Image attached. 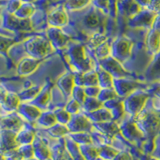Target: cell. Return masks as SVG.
Instances as JSON below:
<instances>
[{
	"label": "cell",
	"instance_id": "cell-17",
	"mask_svg": "<svg viewBox=\"0 0 160 160\" xmlns=\"http://www.w3.org/2000/svg\"><path fill=\"white\" fill-rule=\"evenodd\" d=\"M34 148V157L38 160H48L51 158V149L38 136H35V139L32 142Z\"/></svg>",
	"mask_w": 160,
	"mask_h": 160
},
{
	"label": "cell",
	"instance_id": "cell-19",
	"mask_svg": "<svg viewBox=\"0 0 160 160\" xmlns=\"http://www.w3.org/2000/svg\"><path fill=\"white\" fill-rule=\"evenodd\" d=\"M103 104L104 108L111 111L114 121L121 118L124 115L125 109H124L123 99H122L120 97H117L114 99L108 101Z\"/></svg>",
	"mask_w": 160,
	"mask_h": 160
},
{
	"label": "cell",
	"instance_id": "cell-16",
	"mask_svg": "<svg viewBox=\"0 0 160 160\" xmlns=\"http://www.w3.org/2000/svg\"><path fill=\"white\" fill-rule=\"evenodd\" d=\"M17 112L19 114L20 116H22L29 122L37 121L42 114L41 110L37 108L36 106L28 102H21Z\"/></svg>",
	"mask_w": 160,
	"mask_h": 160
},
{
	"label": "cell",
	"instance_id": "cell-21",
	"mask_svg": "<svg viewBox=\"0 0 160 160\" xmlns=\"http://www.w3.org/2000/svg\"><path fill=\"white\" fill-rule=\"evenodd\" d=\"M147 48L152 55H157L160 50V32L155 29H152L148 33L147 37Z\"/></svg>",
	"mask_w": 160,
	"mask_h": 160
},
{
	"label": "cell",
	"instance_id": "cell-23",
	"mask_svg": "<svg viewBox=\"0 0 160 160\" xmlns=\"http://www.w3.org/2000/svg\"><path fill=\"white\" fill-rule=\"evenodd\" d=\"M86 115L91 120V122L93 123L108 122V121H112L113 120V117L111 111L105 108L97 110V111H94V112L88 113Z\"/></svg>",
	"mask_w": 160,
	"mask_h": 160
},
{
	"label": "cell",
	"instance_id": "cell-32",
	"mask_svg": "<svg viewBox=\"0 0 160 160\" xmlns=\"http://www.w3.org/2000/svg\"><path fill=\"white\" fill-rule=\"evenodd\" d=\"M82 107V109L86 112V114H88V113L94 112V111H97V110L104 108V104L98 98L87 97Z\"/></svg>",
	"mask_w": 160,
	"mask_h": 160
},
{
	"label": "cell",
	"instance_id": "cell-11",
	"mask_svg": "<svg viewBox=\"0 0 160 160\" xmlns=\"http://www.w3.org/2000/svg\"><path fill=\"white\" fill-rule=\"evenodd\" d=\"M47 36L51 46L57 49L65 48L71 41V38L68 35L64 34L58 28H50L47 32Z\"/></svg>",
	"mask_w": 160,
	"mask_h": 160
},
{
	"label": "cell",
	"instance_id": "cell-46",
	"mask_svg": "<svg viewBox=\"0 0 160 160\" xmlns=\"http://www.w3.org/2000/svg\"><path fill=\"white\" fill-rule=\"evenodd\" d=\"M33 12V7L30 4H24L21 5L19 9L15 12V15L20 18H28Z\"/></svg>",
	"mask_w": 160,
	"mask_h": 160
},
{
	"label": "cell",
	"instance_id": "cell-44",
	"mask_svg": "<svg viewBox=\"0 0 160 160\" xmlns=\"http://www.w3.org/2000/svg\"><path fill=\"white\" fill-rule=\"evenodd\" d=\"M71 95H72L73 98L76 100L77 102L81 106H82L84 101L87 98V95H86L85 91H84V88L79 87V86H75V88H74V89L72 91Z\"/></svg>",
	"mask_w": 160,
	"mask_h": 160
},
{
	"label": "cell",
	"instance_id": "cell-52",
	"mask_svg": "<svg viewBox=\"0 0 160 160\" xmlns=\"http://www.w3.org/2000/svg\"><path fill=\"white\" fill-rule=\"evenodd\" d=\"M113 160H133V157L131 155V153L128 151H118L117 155Z\"/></svg>",
	"mask_w": 160,
	"mask_h": 160
},
{
	"label": "cell",
	"instance_id": "cell-58",
	"mask_svg": "<svg viewBox=\"0 0 160 160\" xmlns=\"http://www.w3.org/2000/svg\"><path fill=\"white\" fill-rule=\"evenodd\" d=\"M1 89H2V88H1V87H0V90H1Z\"/></svg>",
	"mask_w": 160,
	"mask_h": 160
},
{
	"label": "cell",
	"instance_id": "cell-10",
	"mask_svg": "<svg viewBox=\"0 0 160 160\" xmlns=\"http://www.w3.org/2000/svg\"><path fill=\"white\" fill-rule=\"evenodd\" d=\"M23 127V121L18 112L8 113L0 118V130H10L18 133Z\"/></svg>",
	"mask_w": 160,
	"mask_h": 160
},
{
	"label": "cell",
	"instance_id": "cell-55",
	"mask_svg": "<svg viewBox=\"0 0 160 160\" xmlns=\"http://www.w3.org/2000/svg\"><path fill=\"white\" fill-rule=\"evenodd\" d=\"M0 160H5V157L2 153L0 152Z\"/></svg>",
	"mask_w": 160,
	"mask_h": 160
},
{
	"label": "cell",
	"instance_id": "cell-12",
	"mask_svg": "<svg viewBox=\"0 0 160 160\" xmlns=\"http://www.w3.org/2000/svg\"><path fill=\"white\" fill-rule=\"evenodd\" d=\"M17 132L10 130H0V152L4 154L19 147L16 141Z\"/></svg>",
	"mask_w": 160,
	"mask_h": 160
},
{
	"label": "cell",
	"instance_id": "cell-50",
	"mask_svg": "<svg viewBox=\"0 0 160 160\" xmlns=\"http://www.w3.org/2000/svg\"><path fill=\"white\" fill-rule=\"evenodd\" d=\"M86 95L87 97H91V98H98L99 95L101 88L99 86H92V87H87L84 88Z\"/></svg>",
	"mask_w": 160,
	"mask_h": 160
},
{
	"label": "cell",
	"instance_id": "cell-49",
	"mask_svg": "<svg viewBox=\"0 0 160 160\" xmlns=\"http://www.w3.org/2000/svg\"><path fill=\"white\" fill-rule=\"evenodd\" d=\"M5 160H24L23 157L18 150V148L8 151L3 154Z\"/></svg>",
	"mask_w": 160,
	"mask_h": 160
},
{
	"label": "cell",
	"instance_id": "cell-26",
	"mask_svg": "<svg viewBox=\"0 0 160 160\" xmlns=\"http://www.w3.org/2000/svg\"><path fill=\"white\" fill-rule=\"evenodd\" d=\"M35 131L31 128H26L20 130L16 135V141L18 145L31 144L35 138Z\"/></svg>",
	"mask_w": 160,
	"mask_h": 160
},
{
	"label": "cell",
	"instance_id": "cell-6",
	"mask_svg": "<svg viewBox=\"0 0 160 160\" xmlns=\"http://www.w3.org/2000/svg\"><path fill=\"white\" fill-rule=\"evenodd\" d=\"M142 84L138 81L128 78H114V88L120 98H126L133 92L142 88Z\"/></svg>",
	"mask_w": 160,
	"mask_h": 160
},
{
	"label": "cell",
	"instance_id": "cell-40",
	"mask_svg": "<svg viewBox=\"0 0 160 160\" xmlns=\"http://www.w3.org/2000/svg\"><path fill=\"white\" fill-rule=\"evenodd\" d=\"M95 50V55L98 60L104 59V58H108V57L111 56V46L108 43V41H106L98 47Z\"/></svg>",
	"mask_w": 160,
	"mask_h": 160
},
{
	"label": "cell",
	"instance_id": "cell-13",
	"mask_svg": "<svg viewBox=\"0 0 160 160\" xmlns=\"http://www.w3.org/2000/svg\"><path fill=\"white\" fill-rule=\"evenodd\" d=\"M42 59L27 57L20 60L17 65V73L20 76H27L36 71Z\"/></svg>",
	"mask_w": 160,
	"mask_h": 160
},
{
	"label": "cell",
	"instance_id": "cell-2",
	"mask_svg": "<svg viewBox=\"0 0 160 160\" xmlns=\"http://www.w3.org/2000/svg\"><path fill=\"white\" fill-rule=\"evenodd\" d=\"M69 62L77 72L85 73L91 70V64L89 58L86 55L83 46L80 43H73L68 50Z\"/></svg>",
	"mask_w": 160,
	"mask_h": 160
},
{
	"label": "cell",
	"instance_id": "cell-53",
	"mask_svg": "<svg viewBox=\"0 0 160 160\" xmlns=\"http://www.w3.org/2000/svg\"><path fill=\"white\" fill-rule=\"evenodd\" d=\"M152 156L153 158H156V159L158 160H160V146H158V147H157L155 149L153 150Z\"/></svg>",
	"mask_w": 160,
	"mask_h": 160
},
{
	"label": "cell",
	"instance_id": "cell-42",
	"mask_svg": "<svg viewBox=\"0 0 160 160\" xmlns=\"http://www.w3.org/2000/svg\"><path fill=\"white\" fill-rule=\"evenodd\" d=\"M16 42L14 38H8L7 36L0 35V54H6L8 52V50L13 47Z\"/></svg>",
	"mask_w": 160,
	"mask_h": 160
},
{
	"label": "cell",
	"instance_id": "cell-34",
	"mask_svg": "<svg viewBox=\"0 0 160 160\" xmlns=\"http://www.w3.org/2000/svg\"><path fill=\"white\" fill-rule=\"evenodd\" d=\"M37 122L43 128H49L57 123V119L53 111H44L42 112Z\"/></svg>",
	"mask_w": 160,
	"mask_h": 160
},
{
	"label": "cell",
	"instance_id": "cell-24",
	"mask_svg": "<svg viewBox=\"0 0 160 160\" xmlns=\"http://www.w3.org/2000/svg\"><path fill=\"white\" fill-rule=\"evenodd\" d=\"M51 158L53 160H73L72 157L66 148L65 142L58 143L51 149Z\"/></svg>",
	"mask_w": 160,
	"mask_h": 160
},
{
	"label": "cell",
	"instance_id": "cell-8",
	"mask_svg": "<svg viewBox=\"0 0 160 160\" xmlns=\"http://www.w3.org/2000/svg\"><path fill=\"white\" fill-rule=\"evenodd\" d=\"M70 133L90 132L93 128V122L91 120L83 114H75L71 115L70 122L67 125Z\"/></svg>",
	"mask_w": 160,
	"mask_h": 160
},
{
	"label": "cell",
	"instance_id": "cell-3",
	"mask_svg": "<svg viewBox=\"0 0 160 160\" xmlns=\"http://www.w3.org/2000/svg\"><path fill=\"white\" fill-rule=\"evenodd\" d=\"M51 44L48 38L34 36L24 42V48L29 57L37 59H43L51 50Z\"/></svg>",
	"mask_w": 160,
	"mask_h": 160
},
{
	"label": "cell",
	"instance_id": "cell-35",
	"mask_svg": "<svg viewBox=\"0 0 160 160\" xmlns=\"http://www.w3.org/2000/svg\"><path fill=\"white\" fill-rule=\"evenodd\" d=\"M47 132L53 138H62L67 135H69L70 131L67 125L57 122L51 128H47Z\"/></svg>",
	"mask_w": 160,
	"mask_h": 160
},
{
	"label": "cell",
	"instance_id": "cell-15",
	"mask_svg": "<svg viewBox=\"0 0 160 160\" xmlns=\"http://www.w3.org/2000/svg\"><path fill=\"white\" fill-rule=\"evenodd\" d=\"M51 88H52V83L48 81L42 87V90L40 91L39 94L37 95L36 98L33 99L31 102H30V103L36 106L40 110L46 109L51 101Z\"/></svg>",
	"mask_w": 160,
	"mask_h": 160
},
{
	"label": "cell",
	"instance_id": "cell-54",
	"mask_svg": "<svg viewBox=\"0 0 160 160\" xmlns=\"http://www.w3.org/2000/svg\"><path fill=\"white\" fill-rule=\"evenodd\" d=\"M155 95H156L157 96H158V98H160V88H158V89H157L156 91H155Z\"/></svg>",
	"mask_w": 160,
	"mask_h": 160
},
{
	"label": "cell",
	"instance_id": "cell-30",
	"mask_svg": "<svg viewBox=\"0 0 160 160\" xmlns=\"http://www.w3.org/2000/svg\"><path fill=\"white\" fill-rule=\"evenodd\" d=\"M98 157L103 160H113L117 155L118 151L108 144H101L98 147Z\"/></svg>",
	"mask_w": 160,
	"mask_h": 160
},
{
	"label": "cell",
	"instance_id": "cell-20",
	"mask_svg": "<svg viewBox=\"0 0 160 160\" xmlns=\"http://www.w3.org/2000/svg\"><path fill=\"white\" fill-rule=\"evenodd\" d=\"M93 126L102 132V135H106L109 138H113L114 136L120 132L119 126L117 125L114 121H108L103 122H96L93 123Z\"/></svg>",
	"mask_w": 160,
	"mask_h": 160
},
{
	"label": "cell",
	"instance_id": "cell-43",
	"mask_svg": "<svg viewBox=\"0 0 160 160\" xmlns=\"http://www.w3.org/2000/svg\"><path fill=\"white\" fill-rule=\"evenodd\" d=\"M54 113H55V117H56L57 122H58V123L68 125L71 118V115L66 111L65 108L56 110L55 111H54Z\"/></svg>",
	"mask_w": 160,
	"mask_h": 160
},
{
	"label": "cell",
	"instance_id": "cell-37",
	"mask_svg": "<svg viewBox=\"0 0 160 160\" xmlns=\"http://www.w3.org/2000/svg\"><path fill=\"white\" fill-rule=\"evenodd\" d=\"M92 86H98V74L96 71L91 70L85 73H82V87H92Z\"/></svg>",
	"mask_w": 160,
	"mask_h": 160
},
{
	"label": "cell",
	"instance_id": "cell-41",
	"mask_svg": "<svg viewBox=\"0 0 160 160\" xmlns=\"http://www.w3.org/2000/svg\"><path fill=\"white\" fill-rule=\"evenodd\" d=\"M118 95H117L116 91H115V88H103V89H101L100 91L99 95H98V98L102 102H104L110 101L111 99H114V98H117Z\"/></svg>",
	"mask_w": 160,
	"mask_h": 160
},
{
	"label": "cell",
	"instance_id": "cell-31",
	"mask_svg": "<svg viewBox=\"0 0 160 160\" xmlns=\"http://www.w3.org/2000/svg\"><path fill=\"white\" fill-rule=\"evenodd\" d=\"M79 150L82 153V156L85 160H98V148L93 144H87V145H78Z\"/></svg>",
	"mask_w": 160,
	"mask_h": 160
},
{
	"label": "cell",
	"instance_id": "cell-29",
	"mask_svg": "<svg viewBox=\"0 0 160 160\" xmlns=\"http://www.w3.org/2000/svg\"><path fill=\"white\" fill-rule=\"evenodd\" d=\"M42 87L40 85H35L27 88L22 92L18 93L21 102H31L33 99H35L37 95L39 94L40 91L42 90Z\"/></svg>",
	"mask_w": 160,
	"mask_h": 160
},
{
	"label": "cell",
	"instance_id": "cell-57",
	"mask_svg": "<svg viewBox=\"0 0 160 160\" xmlns=\"http://www.w3.org/2000/svg\"><path fill=\"white\" fill-rule=\"evenodd\" d=\"M48 160H53V159H52V158H49V159H48Z\"/></svg>",
	"mask_w": 160,
	"mask_h": 160
},
{
	"label": "cell",
	"instance_id": "cell-22",
	"mask_svg": "<svg viewBox=\"0 0 160 160\" xmlns=\"http://www.w3.org/2000/svg\"><path fill=\"white\" fill-rule=\"evenodd\" d=\"M20 103H21V100L18 94L13 91H8L5 101L1 106V108L8 113L15 112L17 111Z\"/></svg>",
	"mask_w": 160,
	"mask_h": 160
},
{
	"label": "cell",
	"instance_id": "cell-5",
	"mask_svg": "<svg viewBox=\"0 0 160 160\" xmlns=\"http://www.w3.org/2000/svg\"><path fill=\"white\" fill-rule=\"evenodd\" d=\"M131 49V41L124 37H119L111 45V56L118 62H124L130 58Z\"/></svg>",
	"mask_w": 160,
	"mask_h": 160
},
{
	"label": "cell",
	"instance_id": "cell-27",
	"mask_svg": "<svg viewBox=\"0 0 160 160\" xmlns=\"http://www.w3.org/2000/svg\"><path fill=\"white\" fill-rule=\"evenodd\" d=\"M98 74V86L100 88H114V78L112 75L105 71L101 67H98V69L96 71Z\"/></svg>",
	"mask_w": 160,
	"mask_h": 160
},
{
	"label": "cell",
	"instance_id": "cell-25",
	"mask_svg": "<svg viewBox=\"0 0 160 160\" xmlns=\"http://www.w3.org/2000/svg\"><path fill=\"white\" fill-rule=\"evenodd\" d=\"M68 22V17L62 10L54 11L48 16V23L52 28H60Z\"/></svg>",
	"mask_w": 160,
	"mask_h": 160
},
{
	"label": "cell",
	"instance_id": "cell-45",
	"mask_svg": "<svg viewBox=\"0 0 160 160\" xmlns=\"http://www.w3.org/2000/svg\"><path fill=\"white\" fill-rule=\"evenodd\" d=\"M147 14H143L141 16L135 17L131 20L129 25L131 27H143V26H149L152 21L151 20L150 17L147 16Z\"/></svg>",
	"mask_w": 160,
	"mask_h": 160
},
{
	"label": "cell",
	"instance_id": "cell-33",
	"mask_svg": "<svg viewBox=\"0 0 160 160\" xmlns=\"http://www.w3.org/2000/svg\"><path fill=\"white\" fill-rule=\"evenodd\" d=\"M65 144L66 148L72 157L73 160H85L79 150V146L74 142L70 137L65 138Z\"/></svg>",
	"mask_w": 160,
	"mask_h": 160
},
{
	"label": "cell",
	"instance_id": "cell-7",
	"mask_svg": "<svg viewBox=\"0 0 160 160\" xmlns=\"http://www.w3.org/2000/svg\"><path fill=\"white\" fill-rule=\"evenodd\" d=\"M98 63L101 68L110 73L114 78H128L131 75L128 71H127L122 68L118 60L113 58L112 56H109L104 59L98 60Z\"/></svg>",
	"mask_w": 160,
	"mask_h": 160
},
{
	"label": "cell",
	"instance_id": "cell-51",
	"mask_svg": "<svg viewBox=\"0 0 160 160\" xmlns=\"http://www.w3.org/2000/svg\"><path fill=\"white\" fill-rule=\"evenodd\" d=\"M87 0H71L68 3V7L70 9H78L82 6L86 5Z\"/></svg>",
	"mask_w": 160,
	"mask_h": 160
},
{
	"label": "cell",
	"instance_id": "cell-38",
	"mask_svg": "<svg viewBox=\"0 0 160 160\" xmlns=\"http://www.w3.org/2000/svg\"><path fill=\"white\" fill-rule=\"evenodd\" d=\"M107 41V36L102 33H95L88 39L87 45L91 49H96L101 44Z\"/></svg>",
	"mask_w": 160,
	"mask_h": 160
},
{
	"label": "cell",
	"instance_id": "cell-1",
	"mask_svg": "<svg viewBox=\"0 0 160 160\" xmlns=\"http://www.w3.org/2000/svg\"><path fill=\"white\" fill-rule=\"evenodd\" d=\"M135 121L138 128L143 133L144 137L148 138V150L152 152L154 138L160 131V114L145 110L135 117Z\"/></svg>",
	"mask_w": 160,
	"mask_h": 160
},
{
	"label": "cell",
	"instance_id": "cell-14",
	"mask_svg": "<svg viewBox=\"0 0 160 160\" xmlns=\"http://www.w3.org/2000/svg\"><path fill=\"white\" fill-rule=\"evenodd\" d=\"M10 15L5 21L6 28L18 31H31L32 30V26L29 19L18 18L11 14Z\"/></svg>",
	"mask_w": 160,
	"mask_h": 160
},
{
	"label": "cell",
	"instance_id": "cell-28",
	"mask_svg": "<svg viewBox=\"0 0 160 160\" xmlns=\"http://www.w3.org/2000/svg\"><path fill=\"white\" fill-rule=\"evenodd\" d=\"M146 77L148 79H158L160 78V52L155 55V58L146 71Z\"/></svg>",
	"mask_w": 160,
	"mask_h": 160
},
{
	"label": "cell",
	"instance_id": "cell-18",
	"mask_svg": "<svg viewBox=\"0 0 160 160\" xmlns=\"http://www.w3.org/2000/svg\"><path fill=\"white\" fill-rule=\"evenodd\" d=\"M57 86L65 96H70L72 94V91L75 88V77L74 73L68 72L60 77L57 81Z\"/></svg>",
	"mask_w": 160,
	"mask_h": 160
},
{
	"label": "cell",
	"instance_id": "cell-9",
	"mask_svg": "<svg viewBox=\"0 0 160 160\" xmlns=\"http://www.w3.org/2000/svg\"><path fill=\"white\" fill-rule=\"evenodd\" d=\"M119 128L120 132L130 142H138L144 138L143 133L138 128L135 120H127Z\"/></svg>",
	"mask_w": 160,
	"mask_h": 160
},
{
	"label": "cell",
	"instance_id": "cell-47",
	"mask_svg": "<svg viewBox=\"0 0 160 160\" xmlns=\"http://www.w3.org/2000/svg\"><path fill=\"white\" fill-rule=\"evenodd\" d=\"M18 150L21 153L24 159H28V158L34 157V148H33L32 143L20 145L18 148Z\"/></svg>",
	"mask_w": 160,
	"mask_h": 160
},
{
	"label": "cell",
	"instance_id": "cell-56",
	"mask_svg": "<svg viewBox=\"0 0 160 160\" xmlns=\"http://www.w3.org/2000/svg\"><path fill=\"white\" fill-rule=\"evenodd\" d=\"M24 160H38V159H37V158H35V157H33V158H28V159H24Z\"/></svg>",
	"mask_w": 160,
	"mask_h": 160
},
{
	"label": "cell",
	"instance_id": "cell-48",
	"mask_svg": "<svg viewBox=\"0 0 160 160\" xmlns=\"http://www.w3.org/2000/svg\"><path fill=\"white\" fill-rule=\"evenodd\" d=\"M81 107H82V106L80 105L76 100L72 98V99L70 100L69 102H68V103L67 104V106L65 107V110L72 115H75V114H78V113L79 112V110L81 109Z\"/></svg>",
	"mask_w": 160,
	"mask_h": 160
},
{
	"label": "cell",
	"instance_id": "cell-39",
	"mask_svg": "<svg viewBox=\"0 0 160 160\" xmlns=\"http://www.w3.org/2000/svg\"><path fill=\"white\" fill-rule=\"evenodd\" d=\"M83 25L87 29L90 31L95 30L99 25V18L95 13H90L89 15H87L84 18Z\"/></svg>",
	"mask_w": 160,
	"mask_h": 160
},
{
	"label": "cell",
	"instance_id": "cell-4",
	"mask_svg": "<svg viewBox=\"0 0 160 160\" xmlns=\"http://www.w3.org/2000/svg\"><path fill=\"white\" fill-rule=\"evenodd\" d=\"M149 98V94L142 91L133 92L123 99V105L125 111L130 114L131 116L136 117L139 113L143 111L146 102Z\"/></svg>",
	"mask_w": 160,
	"mask_h": 160
},
{
	"label": "cell",
	"instance_id": "cell-36",
	"mask_svg": "<svg viewBox=\"0 0 160 160\" xmlns=\"http://www.w3.org/2000/svg\"><path fill=\"white\" fill-rule=\"evenodd\" d=\"M69 137L78 145H87L92 144L93 139L89 132H77L70 133Z\"/></svg>",
	"mask_w": 160,
	"mask_h": 160
}]
</instances>
